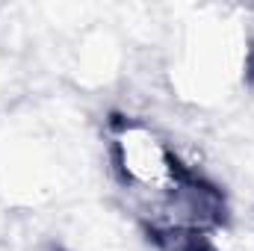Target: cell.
Returning a JSON list of instances; mask_svg holds the SVG:
<instances>
[{"mask_svg":"<svg viewBox=\"0 0 254 251\" xmlns=\"http://www.w3.org/2000/svg\"><path fill=\"white\" fill-rule=\"evenodd\" d=\"M107 157L133 210L169 192L192 166L160 127L130 113L107 119Z\"/></svg>","mask_w":254,"mask_h":251,"instance_id":"obj_1","label":"cell"}]
</instances>
